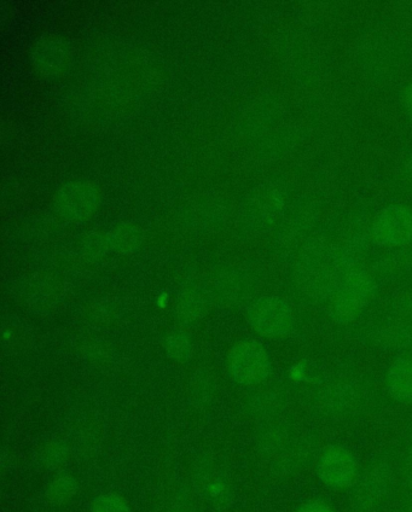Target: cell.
I'll list each match as a JSON object with an SVG mask.
<instances>
[{
    "instance_id": "1",
    "label": "cell",
    "mask_w": 412,
    "mask_h": 512,
    "mask_svg": "<svg viewBox=\"0 0 412 512\" xmlns=\"http://www.w3.org/2000/svg\"><path fill=\"white\" fill-rule=\"evenodd\" d=\"M352 267L355 264L344 249L315 238L300 250L295 282L307 298L328 301Z\"/></svg>"
},
{
    "instance_id": "2",
    "label": "cell",
    "mask_w": 412,
    "mask_h": 512,
    "mask_svg": "<svg viewBox=\"0 0 412 512\" xmlns=\"http://www.w3.org/2000/svg\"><path fill=\"white\" fill-rule=\"evenodd\" d=\"M376 294L375 278L361 267H352L328 300L330 319L339 325L357 322L373 304Z\"/></svg>"
},
{
    "instance_id": "3",
    "label": "cell",
    "mask_w": 412,
    "mask_h": 512,
    "mask_svg": "<svg viewBox=\"0 0 412 512\" xmlns=\"http://www.w3.org/2000/svg\"><path fill=\"white\" fill-rule=\"evenodd\" d=\"M228 369L232 380L240 386H259L271 375L270 354L258 341H241L229 353Z\"/></svg>"
},
{
    "instance_id": "4",
    "label": "cell",
    "mask_w": 412,
    "mask_h": 512,
    "mask_svg": "<svg viewBox=\"0 0 412 512\" xmlns=\"http://www.w3.org/2000/svg\"><path fill=\"white\" fill-rule=\"evenodd\" d=\"M316 474L318 480L330 490L345 491L357 485L361 467L350 448L329 445L318 456Z\"/></svg>"
},
{
    "instance_id": "5",
    "label": "cell",
    "mask_w": 412,
    "mask_h": 512,
    "mask_svg": "<svg viewBox=\"0 0 412 512\" xmlns=\"http://www.w3.org/2000/svg\"><path fill=\"white\" fill-rule=\"evenodd\" d=\"M248 320L255 333L269 340L283 339L295 327L293 307L280 296H264L255 301Z\"/></svg>"
},
{
    "instance_id": "6",
    "label": "cell",
    "mask_w": 412,
    "mask_h": 512,
    "mask_svg": "<svg viewBox=\"0 0 412 512\" xmlns=\"http://www.w3.org/2000/svg\"><path fill=\"white\" fill-rule=\"evenodd\" d=\"M393 485V469L386 462H376L359 477L351 499L353 512H373L385 502Z\"/></svg>"
},
{
    "instance_id": "7",
    "label": "cell",
    "mask_w": 412,
    "mask_h": 512,
    "mask_svg": "<svg viewBox=\"0 0 412 512\" xmlns=\"http://www.w3.org/2000/svg\"><path fill=\"white\" fill-rule=\"evenodd\" d=\"M371 237L381 247L408 246L412 242V208L391 205L381 209L371 224Z\"/></svg>"
},
{
    "instance_id": "8",
    "label": "cell",
    "mask_w": 412,
    "mask_h": 512,
    "mask_svg": "<svg viewBox=\"0 0 412 512\" xmlns=\"http://www.w3.org/2000/svg\"><path fill=\"white\" fill-rule=\"evenodd\" d=\"M100 203V196L90 185L72 184L58 192L57 211L73 221H83L92 217Z\"/></svg>"
},
{
    "instance_id": "9",
    "label": "cell",
    "mask_w": 412,
    "mask_h": 512,
    "mask_svg": "<svg viewBox=\"0 0 412 512\" xmlns=\"http://www.w3.org/2000/svg\"><path fill=\"white\" fill-rule=\"evenodd\" d=\"M385 386L388 397L397 404L412 405V354H402L388 365Z\"/></svg>"
},
{
    "instance_id": "10",
    "label": "cell",
    "mask_w": 412,
    "mask_h": 512,
    "mask_svg": "<svg viewBox=\"0 0 412 512\" xmlns=\"http://www.w3.org/2000/svg\"><path fill=\"white\" fill-rule=\"evenodd\" d=\"M358 392L351 383L333 384L324 395L323 405L332 413H345L358 403Z\"/></svg>"
},
{
    "instance_id": "11",
    "label": "cell",
    "mask_w": 412,
    "mask_h": 512,
    "mask_svg": "<svg viewBox=\"0 0 412 512\" xmlns=\"http://www.w3.org/2000/svg\"><path fill=\"white\" fill-rule=\"evenodd\" d=\"M110 248L115 252L127 254L135 252L143 242V232L137 225L121 224L108 238Z\"/></svg>"
},
{
    "instance_id": "12",
    "label": "cell",
    "mask_w": 412,
    "mask_h": 512,
    "mask_svg": "<svg viewBox=\"0 0 412 512\" xmlns=\"http://www.w3.org/2000/svg\"><path fill=\"white\" fill-rule=\"evenodd\" d=\"M78 492V480L72 475L62 474L50 482L46 490V498L52 505L63 506L71 503Z\"/></svg>"
},
{
    "instance_id": "13",
    "label": "cell",
    "mask_w": 412,
    "mask_h": 512,
    "mask_svg": "<svg viewBox=\"0 0 412 512\" xmlns=\"http://www.w3.org/2000/svg\"><path fill=\"white\" fill-rule=\"evenodd\" d=\"M206 310L207 301L203 300L199 295L190 294L179 302L177 317L182 324L190 325L205 316Z\"/></svg>"
},
{
    "instance_id": "14",
    "label": "cell",
    "mask_w": 412,
    "mask_h": 512,
    "mask_svg": "<svg viewBox=\"0 0 412 512\" xmlns=\"http://www.w3.org/2000/svg\"><path fill=\"white\" fill-rule=\"evenodd\" d=\"M167 356L176 362H185L191 354V343L189 337L181 331L171 334L167 337L165 343Z\"/></svg>"
},
{
    "instance_id": "15",
    "label": "cell",
    "mask_w": 412,
    "mask_h": 512,
    "mask_svg": "<svg viewBox=\"0 0 412 512\" xmlns=\"http://www.w3.org/2000/svg\"><path fill=\"white\" fill-rule=\"evenodd\" d=\"M91 512H132L127 500L116 493H104L94 499Z\"/></svg>"
},
{
    "instance_id": "16",
    "label": "cell",
    "mask_w": 412,
    "mask_h": 512,
    "mask_svg": "<svg viewBox=\"0 0 412 512\" xmlns=\"http://www.w3.org/2000/svg\"><path fill=\"white\" fill-rule=\"evenodd\" d=\"M67 456L66 448L63 446H51L44 452L43 462L48 468H57L65 461Z\"/></svg>"
},
{
    "instance_id": "17",
    "label": "cell",
    "mask_w": 412,
    "mask_h": 512,
    "mask_svg": "<svg viewBox=\"0 0 412 512\" xmlns=\"http://www.w3.org/2000/svg\"><path fill=\"white\" fill-rule=\"evenodd\" d=\"M295 512H336L332 505L322 499L306 500Z\"/></svg>"
},
{
    "instance_id": "18",
    "label": "cell",
    "mask_w": 412,
    "mask_h": 512,
    "mask_svg": "<svg viewBox=\"0 0 412 512\" xmlns=\"http://www.w3.org/2000/svg\"><path fill=\"white\" fill-rule=\"evenodd\" d=\"M108 238H102L100 235H92L87 238L86 249L87 252L94 255H100L106 249Z\"/></svg>"
},
{
    "instance_id": "19",
    "label": "cell",
    "mask_w": 412,
    "mask_h": 512,
    "mask_svg": "<svg viewBox=\"0 0 412 512\" xmlns=\"http://www.w3.org/2000/svg\"><path fill=\"white\" fill-rule=\"evenodd\" d=\"M405 482L412 490V441L405 451L404 457Z\"/></svg>"
},
{
    "instance_id": "20",
    "label": "cell",
    "mask_w": 412,
    "mask_h": 512,
    "mask_svg": "<svg viewBox=\"0 0 412 512\" xmlns=\"http://www.w3.org/2000/svg\"><path fill=\"white\" fill-rule=\"evenodd\" d=\"M404 106L406 112H408L410 118L412 119V84L405 91Z\"/></svg>"
},
{
    "instance_id": "21",
    "label": "cell",
    "mask_w": 412,
    "mask_h": 512,
    "mask_svg": "<svg viewBox=\"0 0 412 512\" xmlns=\"http://www.w3.org/2000/svg\"><path fill=\"white\" fill-rule=\"evenodd\" d=\"M403 512H412V503L406 506V509Z\"/></svg>"
},
{
    "instance_id": "22",
    "label": "cell",
    "mask_w": 412,
    "mask_h": 512,
    "mask_svg": "<svg viewBox=\"0 0 412 512\" xmlns=\"http://www.w3.org/2000/svg\"><path fill=\"white\" fill-rule=\"evenodd\" d=\"M409 172L412 174V159L409 162Z\"/></svg>"
},
{
    "instance_id": "23",
    "label": "cell",
    "mask_w": 412,
    "mask_h": 512,
    "mask_svg": "<svg viewBox=\"0 0 412 512\" xmlns=\"http://www.w3.org/2000/svg\"><path fill=\"white\" fill-rule=\"evenodd\" d=\"M410 302H411V305H408V308H411L410 311L412 312V300H410Z\"/></svg>"
}]
</instances>
